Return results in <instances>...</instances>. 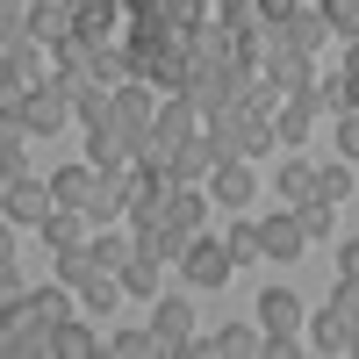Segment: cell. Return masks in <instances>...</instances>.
Listing matches in <instances>:
<instances>
[{
    "label": "cell",
    "mask_w": 359,
    "mask_h": 359,
    "mask_svg": "<svg viewBox=\"0 0 359 359\" xmlns=\"http://www.w3.org/2000/svg\"><path fill=\"white\" fill-rule=\"evenodd\" d=\"M172 187H180V180H172V172H158V165H144V158H130L123 172H115V194H123V216H130V223L165 216Z\"/></svg>",
    "instance_id": "6da1fadb"
},
{
    "label": "cell",
    "mask_w": 359,
    "mask_h": 359,
    "mask_svg": "<svg viewBox=\"0 0 359 359\" xmlns=\"http://www.w3.org/2000/svg\"><path fill=\"white\" fill-rule=\"evenodd\" d=\"M0 352L8 359H43L50 352V323L22 302V294H8V316H0Z\"/></svg>",
    "instance_id": "7a4b0ae2"
},
{
    "label": "cell",
    "mask_w": 359,
    "mask_h": 359,
    "mask_svg": "<svg viewBox=\"0 0 359 359\" xmlns=\"http://www.w3.org/2000/svg\"><path fill=\"white\" fill-rule=\"evenodd\" d=\"M8 115H15L29 137H50V130H65V123H72V94H65L57 79H50V86H29V94H22Z\"/></svg>",
    "instance_id": "3957f363"
},
{
    "label": "cell",
    "mask_w": 359,
    "mask_h": 359,
    "mask_svg": "<svg viewBox=\"0 0 359 359\" xmlns=\"http://www.w3.org/2000/svg\"><path fill=\"white\" fill-rule=\"evenodd\" d=\"M108 123H115V130H130V137L144 144V137L158 130V101H151V86H144V79H123V86H115V108H108Z\"/></svg>",
    "instance_id": "277c9868"
},
{
    "label": "cell",
    "mask_w": 359,
    "mask_h": 359,
    "mask_svg": "<svg viewBox=\"0 0 359 359\" xmlns=\"http://www.w3.org/2000/svg\"><path fill=\"white\" fill-rule=\"evenodd\" d=\"M0 208H8V230H15V223H22V230H43V223H50V208H57V194L43 187V180H8Z\"/></svg>",
    "instance_id": "5b68a950"
},
{
    "label": "cell",
    "mask_w": 359,
    "mask_h": 359,
    "mask_svg": "<svg viewBox=\"0 0 359 359\" xmlns=\"http://www.w3.org/2000/svg\"><path fill=\"white\" fill-rule=\"evenodd\" d=\"M180 266H187V287H223L230 280V245H216V237H194L187 252H180Z\"/></svg>",
    "instance_id": "8992f818"
},
{
    "label": "cell",
    "mask_w": 359,
    "mask_h": 359,
    "mask_svg": "<svg viewBox=\"0 0 359 359\" xmlns=\"http://www.w3.org/2000/svg\"><path fill=\"white\" fill-rule=\"evenodd\" d=\"M266 79H273L280 94H316V72H309V50H287V43H273V50H266Z\"/></svg>",
    "instance_id": "52a82bcc"
},
{
    "label": "cell",
    "mask_w": 359,
    "mask_h": 359,
    "mask_svg": "<svg viewBox=\"0 0 359 359\" xmlns=\"http://www.w3.org/2000/svg\"><path fill=\"white\" fill-rule=\"evenodd\" d=\"M259 245H266V259H302L309 230H302V216H294V208H280V216L259 223Z\"/></svg>",
    "instance_id": "ba28073f"
},
{
    "label": "cell",
    "mask_w": 359,
    "mask_h": 359,
    "mask_svg": "<svg viewBox=\"0 0 359 359\" xmlns=\"http://www.w3.org/2000/svg\"><path fill=\"white\" fill-rule=\"evenodd\" d=\"M86 151H94L101 172H123V165L137 158V137H130V130H115V123H94V130H86Z\"/></svg>",
    "instance_id": "9c48e42d"
},
{
    "label": "cell",
    "mask_w": 359,
    "mask_h": 359,
    "mask_svg": "<svg viewBox=\"0 0 359 359\" xmlns=\"http://www.w3.org/2000/svg\"><path fill=\"white\" fill-rule=\"evenodd\" d=\"M323 36H331V15H323V8H309V0L280 22V43H287V50H309V57H316V43H323Z\"/></svg>",
    "instance_id": "30bf717a"
},
{
    "label": "cell",
    "mask_w": 359,
    "mask_h": 359,
    "mask_svg": "<svg viewBox=\"0 0 359 359\" xmlns=\"http://www.w3.org/2000/svg\"><path fill=\"white\" fill-rule=\"evenodd\" d=\"M216 165H223V151H216V137H187V144H180V158H172V180H187V187H194V180H216Z\"/></svg>",
    "instance_id": "8fae6325"
},
{
    "label": "cell",
    "mask_w": 359,
    "mask_h": 359,
    "mask_svg": "<svg viewBox=\"0 0 359 359\" xmlns=\"http://www.w3.org/2000/svg\"><path fill=\"white\" fill-rule=\"evenodd\" d=\"M86 223H94L86 208H65V201H57V208H50V223H43L50 252H86V245H94V237H86Z\"/></svg>",
    "instance_id": "7c38bea8"
},
{
    "label": "cell",
    "mask_w": 359,
    "mask_h": 359,
    "mask_svg": "<svg viewBox=\"0 0 359 359\" xmlns=\"http://www.w3.org/2000/svg\"><path fill=\"white\" fill-rule=\"evenodd\" d=\"M57 86H65V94H72V123H86V130H94V123H108L115 94H108L101 79H57Z\"/></svg>",
    "instance_id": "4fadbf2b"
},
{
    "label": "cell",
    "mask_w": 359,
    "mask_h": 359,
    "mask_svg": "<svg viewBox=\"0 0 359 359\" xmlns=\"http://www.w3.org/2000/svg\"><path fill=\"white\" fill-rule=\"evenodd\" d=\"M309 345L316 352H359V323L338 316V309H323V316H309Z\"/></svg>",
    "instance_id": "5bb4252c"
},
{
    "label": "cell",
    "mask_w": 359,
    "mask_h": 359,
    "mask_svg": "<svg viewBox=\"0 0 359 359\" xmlns=\"http://www.w3.org/2000/svg\"><path fill=\"white\" fill-rule=\"evenodd\" d=\"M208 187H216V201H223V208H252V187H259V172H245V158H223Z\"/></svg>",
    "instance_id": "9a60e30c"
},
{
    "label": "cell",
    "mask_w": 359,
    "mask_h": 359,
    "mask_svg": "<svg viewBox=\"0 0 359 359\" xmlns=\"http://www.w3.org/2000/svg\"><path fill=\"white\" fill-rule=\"evenodd\" d=\"M201 216H208V201L187 187V180H180V187H172V201H165V223H172V230L194 245V237H201Z\"/></svg>",
    "instance_id": "2e32d148"
},
{
    "label": "cell",
    "mask_w": 359,
    "mask_h": 359,
    "mask_svg": "<svg viewBox=\"0 0 359 359\" xmlns=\"http://www.w3.org/2000/svg\"><path fill=\"white\" fill-rule=\"evenodd\" d=\"M316 108H323L316 94H287V101H280V115H273L280 144H302V137H309V123H316Z\"/></svg>",
    "instance_id": "e0dca14e"
},
{
    "label": "cell",
    "mask_w": 359,
    "mask_h": 359,
    "mask_svg": "<svg viewBox=\"0 0 359 359\" xmlns=\"http://www.w3.org/2000/svg\"><path fill=\"white\" fill-rule=\"evenodd\" d=\"M259 331H302V302L287 287H266L259 294Z\"/></svg>",
    "instance_id": "ac0fdd59"
},
{
    "label": "cell",
    "mask_w": 359,
    "mask_h": 359,
    "mask_svg": "<svg viewBox=\"0 0 359 359\" xmlns=\"http://www.w3.org/2000/svg\"><path fill=\"white\" fill-rule=\"evenodd\" d=\"M151 323H158V338H165V352H172V345H187V338H194V309H187V294H165Z\"/></svg>",
    "instance_id": "d6986e66"
},
{
    "label": "cell",
    "mask_w": 359,
    "mask_h": 359,
    "mask_svg": "<svg viewBox=\"0 0 359 359\" xmlns=\"http://www.w3.org/2000/svg\"><path fill=\"white\" fill-rule=\"evenodd\" d=\"M158 130H165V137H180V144H187V137H201V108H194L187 94H165V108H158Z\"/></svg>",
    "instance_id": "ffe728a7"
},
{
    "label": "cell",
    "mask_w": 359,
    "mask_h": 359,
    "mask_svg": "<svg viewBox=\"0 0 359 359\" xmlns=\"http://www.w3.org/2000/svg\"><path fill=\"white\" fill-rule=\"evenodd\" d=\"M280 194H287V208L316 201V165H309V158H287V165H280Z\"/></svg>",
    "instance_id": "44dd1931"
},
{
    "label": "cell",
    "mask_w": 359,
    "mask_h": 359,
    "mask_svg": "<svg viewBox=\"0 0 359 359\" xmlns=\"http://www.w3.org/2000/svg\"><path fill=\"white\" fill-rule=\"evenodd\" d=\"M101 352H115V359H151V352H165V338H158V323H144V331H123V338L101 345Z\"/></svg>",
    "instance_id": "7402d4cb"
},
{
    "label": "cell",
    "mask_w": 359,
    "mask_h": 359,
    "mask_svg": "<svg viewBox=\"0 0 359 359\" xmlns=\"http://www.w3.org/2000/svg\"><path fill=\"white\" fill-rule=\"evenodd\" d=\"M50 352L57 359H86V352H101L94 331H79V323H50Z\"/></svg>",
    "instance_id": "603a6c76"
},
{
    "label": "cell",
    "mask_w": 359,
    "mask_h": 359,
    "mask_svg": "<svg viewBox=\"0 0 359 359\" xmlns=\"http://www.w3.org/2000/svg\"><path fill=\"white\" fill-rule=\"evenodd\" d=\"M22 123H15V115H8V137H0V172H8V180H29V151H22Z\"/></svg>",
    "instance_id": "cb8c5ba5"
},
{
    "label": "cell",
    "mask_w": 359,
    "mask_h": 359,
    "mask_svg": "<svg viewBox=\"0 0 359 359\" xmlns=\"http://www.w3.org/2000/svg\"><path fill=\"white\" fill-rule=\"evenodd\" d=\"M259 345H266V331H245V323H230V331L208 338V352H223V359H245V352H259Z\"/></svg>",
    "instance_id": "d4e9b609"
},
{
    "label": "cell",
    "mask_w": 359,
    "mask_h": 359,
    "mask_svg": "<svg viewBox=\"0 0 359 359\" xmlns=\"http://www.w3.org/2000/svg\"><path fill=\"white\" fill-rule=\"evenodd\" d=\"M223 245H230V259H237V266H252V259H266V245H259V223H245V208H237V230L223 237Z\"/></svg>",
    "instance_id": "484cf974"
},
{
    "label": "cell",
    "mask_w": 359,
    "mask_h": 359,
    "mask_svg": "<svg viewBox=\"0 0 359 359\" xmlns=\"http://www.w3.org/2000/svg\"><path fill=\"white\" fill-rule=\"evenodd\" d=\"M94 259L108 266V273H123V266L137 259V237H115V230H108V237H94Z\"/></svg>",
    "instance_id": "4316f807"
},
{
    "label": "cell",
    "mask_w": 359,
    "mask_h": 359,
    "mask_svg": "<svg viewBox=\"0 0 359 359\" xmlns=\"http://www.w3.org/2000/svg\"><path fill=\"white\" fill-rule=\"evenodd\" d=\"M137 158H144V165H158V172H172V158H180V137H165V130H151V137L137 144Z\"/></svg>",
    "instance_id": "83f0119b"
},
{
    "label": "cell",
    "mask_w": 359,
    "mask_h": 359,
    "mask_svg": "<svg viewBox=\"0 0 359 359\" xmlns=\"http://www.w3.org/2000/svg\"><path fill=\"white\" fill-rule=\"evenodd\" d=\"M172 29H208V0H158Z\"/></svg>",
    "instance_id": "f1b7e54d"
},
{
    "label": "cell",
    "mask_w": 359,
    "mask_h": 359,
    "mask_svg": "<svg viewBox=\"0 0 359 359\" xmlns=\"http://www.w3.org/2000/svg\"><path fill=\"white\" fill-rule=\"evenodd\" d=\"M323 15H331V36L359 43V0H323Z\"/></svg>",
    "instance_id": "f546056e"
},
{
    "label": "cell",
    "mask_w": 359,
    "mask_h": 359,
    "mask_svg": "<svg viewBox=\"0 0 359 359\" xmlns=\"http://www.w3.org/2000/svg\"><path fill=\"white\" fill-rule=\"evenodd\" d=\"M345 194H352V172H345V165H316V201H331V208H338Z\"/></svg>",
    "instance_id": "4dcf8cb0"
},
{
    "label": "cell",
    "mask_w": 359,
    "mask_h": 359,
    "mask_svg": "<svg viewBox=\"0 0 359 359\" xmlns=\"http://www.w3.org/2000/svg\"><path fill=\"white\" fill-rule=\"evenodd\" d=\"M123 287H130V294H158V259H144V252H137V259L123 266Z\"/></svg>",
    "instance_id": "1f68e13d"
},
{
    "label": "cell",
    "mask_w": 359,
    "mask_h": 359,
    "mask_svg": "<svg viewBox=\"0 0 359 359\" xmlns=\"http://www.w3.org/2000/svg\"><path fill=\"white\" fill-rule=\"evenodd\" d=\"M316 101H323V108H338V115H352V108H359V86L338 72V79H323V86H316Z\"/></svg>",
    "instance_id": "d6a6232c"
},
{
    "label": "cell",
    "mask_w": 359,
    "mask_h": 359,
    "mask_svg": "<svg viewBox=\"0 0 359 359\" xmlns=\"http://www.w3.org/2000/svg\"><path fill=\"white\" fill-rule=\"evenodd\" d=\"M22 302H29V309H36L43 323H65V294H57V287H29V294H22Z\"/></svg>",
    "instance_id": "836d02e7"
},
{
    "label": "cell",
    "mask_w": 359,
    "mask_h": 359,
    "mask_svg": "<svg viewBox=\"0 0 359 359\" xmlns=\"http://www.w3.org/2000/svg\"><path fill=\"white\" fill-rule=\"evenodd\" d=\"M294 216H302V230H309V237H323V230H331V201H302Z\"/></svg>",
    "instance_id": "e575fe53"
},
{
    "label": "cell",
    "mask_w": 359,
    "mask_h": 359,
    "mask_svg": "<svg viewBox=\"0 0 359 359\" xmlns=\"http://www.w3.org/2000/svg\"><path fill=\"white\" fill-rule=\"evenodd\" d=\"M338 151H345V158H359V108L338 123Z\"/></svg>",
    "instance_id": "d590c367"
},
{
    "label": "cell",
    "mask_w": 359,
    "mask_h": 359,
    "mask_svg": "<svg viewBox=\"0 0 359 359\" xmlns=\"http://www.w3.org/2000/svg\"><path fill=\"white\" fill-rule=\"evenodd\" d=\"M331 309H338V316H352V323H359V280H345V287H338V294H331Z\"/></svg>",
    "instance_id": "8d00e7d4"
},
{
    "label": "cell",
    "mask_w": 359,
    "mask_h": 359,
    "mask_svg": "<svg viewBox=\"0 0 359 359\" xmlns=\"http://www.w3.org/2000/svg\"><path fill=\"white\" fill-rule=\"evenodd\" d=\"M294 8H302V0H259V15H266V22H273V29H280V22H287Z\"/></svg>",
    "instance_id": "74e56055"
},
{
    "label": "cell",
    "mask_w": 359,
    "mask_h": 359,
    "mask_svg": "<svg viewBox=\"0 0 359 359\" xmlns=\"http://www.w3.org/2000/svg\"><path fill=\"white\" fill-rule=\"evenodd\" d=\"M338 273H345V280H359V237H352V245L338 252Z\"/></svg>",
    "instance_id": "f35d334b"
},
{
    "label": "cell",
    "mask_w": 359,
    "mask_h": 359,
    "mask_svg": "<svg viewBox=\"0 0 359 359\" xmlns=\"http://www.w3.org/2000/svg\"><path fill=\"white\" fill-rule=\"evenodd\" d=\"M345 79L359 86V43H345Z\"/></svg>",
    "instance_id": "ab89813d"
},
{
    "label": "cell",
    "mask_w": 359,
    "mask_h": 359,
    "mask_svg": "<svg viewBox=\"0 0 359 359\" xmlns=\"http://www.w3.org/2000/svg\"><path fill=\"white\" fill-rule=\"evenodd\" d=\"M123 8H130V15H137V8H158V0H123Z\"/></svg>",
    "instance_id": "60d3db41"
},
{
    "label": "cell",
    "mask_w": 359,
    "mask_h": 359,
    "mask_svg": "<svg viewBox=\"0 0 359 359\" xmlns=\"http://www.w3.org/2000/svg\"><path fill=\"white\" fill-rule=\"evenodd\" d=\"M72 8H101V0H72Z\"/></svg>",
    "instance_id": "b9f144b4"
},
{
    "label": "cell",
    "mask_w": 359,
    "mask_h": 359,
    "mask_svg": "<svg viewBox=\"0 0 359 359\" xmlns=\"http://www.w3.org/2000/svg\"><path fill=\"white\" fill-rule=\"evenodd\" d=\"M309 8H323V0H309Z\"/></svg>",
    "instance_id": "7bdbcfd3"
}]
</instances>
